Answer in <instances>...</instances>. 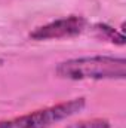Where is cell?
Segmentation results:
<instances>
[{"label": "cell", "instance_id": "cell-1", "mask_svg": "<svg viewBox=\"0 0 126 128\" xmlns=\"http://www.w3.org/2000/svg\"><path fill=\"white\" fill-rule=\"evenodd\" d=\"M55 73L61 79L68 80H102L125 79L126 60L123 57L95 55L65 60L57 66Z\"/></svg>", "mask_w": 126, "mask_h": 128}, {"label": "cell", "instance_id": "cell-2", "mask_svg": "<svg viewBox=\"0 0 126 128\" xmlns=\"http://www.w3.org/2000/svg\"><path fill=\"white\" fill-rule=\"evenodd\" d=\"M85 106H86L85 97L73 98L64 103H58L55 106L34 110L22 116L0 121V128H49L83 110Z\"/></svg>", "mask_w": 126, "mask_h": 128}, {"label": "cell", "instance_id": "cell-3", "mask_svg": "<svg viewBox=\"0 0 126 128\" xmlns=\"http://www.w3.org/2000/svg\"><path fill=\"white\" fill-rule=\"evenodd\" d=\"M86 20L83 16L71 15L67 18L55 20L49 24L40 26L30 33L33 40H51V39H64L77 36L85 30Z\"/></svg>", "mask_w": 126, "mask_h": 128}, {"label": "cell", "instance_id": "cell-4", "mask_svg": "<svg viewBox=\"0 0 126 128\" xmlns=\"http://www.w3.org/2000/svg\"><path fill=\"white\" fill-rule=\"evenodd\" d=\"M95 28H96L98 33H101L102 37H105L107 40H110L113 43H117V45H123L125 43V36L122 33L116 32L114 28H111V27H108L105 24H96Z\"/></svg>", "mask_w": 126, "mask_h": 128}, {"label": "cell", "instance_id": "cell-5", "mask_svg": "<svg viewBox=\"0 0 126 128\" xmlns=\"http://www.w3.org/2000/svg\"><path fill=\"white\" fill-rule=\"evenodd\" d=\"M67 128H111V124L108 119L102 118H95V119H88V121H79L74 122Z\"/></svg>", "mask_w": 126, "mask_h": 128}, {"label": "cell", "instance_id": "cell-6", "mask_svg": "<svg viewBox=\"0 0 126 128\" xmlns=\"http://www.w3.org/2000/svg\"><path fill=\"white\" fill-rule=\"evenodd\" d=\"M1 64H3V60H1V58H0V66H1Z\"/></svg>", "mask_w": 126, "mask_h": 128}]
</instances>
